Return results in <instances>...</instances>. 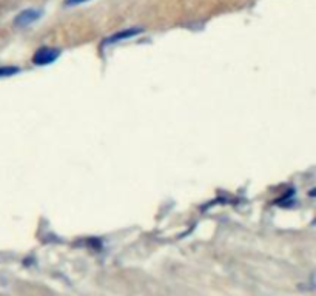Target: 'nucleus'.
<instances>
[{
    "label": "nucleus",
    "instance_id": "obj_4",
    "mask_svg": "<svg viewBox=\"0 0 316 296\" xmlns=\"http://www.w3.org/2000/svg\"><path fill=\"white\" fill-rule=\"evenodd\" d=\"M19 71H20L19 67H0V79L14 76V74H17Z\"/></svg>",
    "mask_w": 316,
    "mask_h": 296
},
{
    "label": "nucleus",
    "instance_id": "obj_2",
    "mask_svg": "<svg viewBox=\"0 0 316 296\" xmlns=\"http://www.w3.org/2000/svg\"><path fill=\"white\" fill-rule=\"evenodd\" d=\"M43 15V9L40 8H26L22 9L17 15L14 17V25L17 28H26L29 25H32L34 22H37Z\"/></svg>",
    "mask_w": 316,
    "mask_h": 296
},
{
    "label": "nucleus",
    "instance_id": "obj_3",
    "mask_svg": "<svg viewBox=\"0 0 316 296\" xmlns=\"http://www.w3.org/2000/svg\"><path fill=\"white\" fill-rule=\"evenodd\" d=\"M144 29L141 26H135V28H125L122 31H118L114 32V34H111L110 37L105 39L104 45H113V43H119V42H124V40H130L133 37H136L138 34H141Z\"/></svg>",
    "mask_w": 316,
    "mask_h": 296
},
{
    "label": "nucleus",
    "instance_id": "obj_6",
    "mask_svg": "<svg viewBox=\"0 0 316 296\" xmlns=\"http://www.w3.org/2000/svg\"><path fill=\"white\" fill-rule=\"evenodd\" d=\"M309 196H310V197H316V187L312 188V190L309 191Z\"/></svg>",
    "mask_w": 316,
    "mask_h": 296
},
{
    "label": "nucleus",
    "instance_id": "obj_7",
    "mask_svg": "<svg viewBox=\"0 0 316 296\" xmlns=\"http://www.w3.org/2000/svg\"><path fill=\"white\" fill-rule=\"evenodd\" d=\"M312 224H313V225H316V218L313 219V222H312Z\"/></svg>",
    "mask_w": 316,
    "mask_h": 296
},
{
    "label": "nucleus",
    "instance_id": "obj_5",
    "mask_svg": "<svg viewBox=\"0 0 316 296\" xmlns=\"http://www.w3.org/2000/svg\"><path fill=\"white\" fill-rule=\"evenodd\" d=\"M90 2V0H65V6H77V5H82V3H87Z\"/></svg>",
    "mask_w": 316,
    "mask_h": 296
},
{
    "label": "nucleus",
    "instance_id": "obj_1",
    "mask_svg": "<svg viewBox=\"0 0 316 296\" xmlns=\"http://www.w3.org/2000/svg\"><path fill=\"white\" fill-rule=\"evenodd\" d=\"M62 51L59 48H51V46H42L37 51L32 54V63L37 67H45V65H51L60 57Z\"/></svg>",
    "mask_w": 316,
    "mask_h": 296
}]
</instances>
